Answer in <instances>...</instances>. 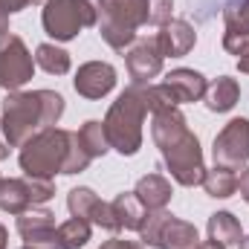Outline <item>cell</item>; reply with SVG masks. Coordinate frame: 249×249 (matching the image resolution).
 <instances>
[{"mask_svg": "<svg viewBox=\"0 0 249 249\" xmlns=\"http://www.w3.org/2000/svg\"><path fill=\"white\" fill-rule=\"evenodd\" d=\"M99 249H145V247H142V241H122V238H110V241H105Z\"/></svg>", "mask_w": 249, "mask_h": 249, "instance_id": "obj_29", "label": "cell"}, {"mask_svg": "<svg viewBox=\"0 0 249 249\" xmlns=\"http://www.w3.org/2000/svg\"><path fill=\"white\" fill-rule=\"evenodd\" d=\"M203 191L214 200H226L238 191V174L232 168H223V165H214V168H206L203 174Z\"/></svg>", "mask_w": 249, "mask_h": 249, "instance_id": "obj_21", "label": "cell"}, {"mask_svg": "<svg viewBox=\"0 0 249 249\" xmlns=\"http://www.w3.org/2000/svg\"><path fill=\"white\" fill-rule=\"evenodd\" d=\"M23 249H67L58 235V226H44L23 235Z\"/></svg>", "mask_w": 249, "mask_h": 249, "instance_id": "obj_25", "label": "cell"}, {"mask_svg": "<svg viewBox=\"0 0 249 249\" xmlns=\"http://www.w3.org/2000/svg\"><path fill=\"white\" fill-rule=\"evenodd\" d=\"M29 3H32V0H0V12L12 18V15H18V12H23Z\"/></svg>", "mask_w": 249, "mask_h": 249, "instance_id": "obj_28", "label": "cell"}, {"mask_svg": "<svg viewBox=\"0 0 249 249\" xmlns=\"http://www.w3.org/2000/svg\"><path fill=\"white\" fill-rule=\"evenodd\" d=\"M96 29L116 53H124L136 41L139 26H148V0H96Z\"/></svg>", "mask_w": 249, "mask_h": 249, "instance_id": "obj_5", "label": "cell"}, {"mask_svg": "<svg viewBox=\"0 0 249 249\" xmlns=\"http://www.w3.org/2000/svg\"><path fill=\"white\" fill-rule=\"evenodd\" d=\"M139 241L142 247H154V249H197L200 238L194 223L174 217L168 209H157L148 212L142 226H139Z\"/></svg>", "mask_w": 249, "mask_h": 249, "instance_id": "obj_7", "label": "cell"}, {"mask_svg": "<svg viewBox=\"0 0 249 249\" xmlns=\"http://www.w3.org/2000/svg\"><path fill=\"white\" fill-rule=\"evenodd\" d=\"M154 38H157V47H160L162 58H183L197 44L194 26L188 20H183V18H171L165 26H160V32Z\"/></svg>", "mask_w": 249, "mask_h": 249, "instance_id": "obj_16", "label": "cell"}, {"mask_svg": "<svg viewBox=\"0 0 249 249\" xmlns=\"http://www.w3.org/2000/svg\"><path fill=\"white\" fill-rule=\"evenodd\" d=\"M124 55V67H127V75H130V84H154V78L162 72V53L157 47V38L148 35V38H139L122 53Z\"/></svg>", "mask_w": 249, "mask_h": 249, "instance_id": "obj_11", "label": "cell"}, {"mask_svg": "<svg viewBox=\"0 0 249 249\" xmlns=\"http://www.w3.org/2000/svg\"><path fill=\"white\" fill-rule=\"evenodd\" d=\"M75 133H78V139H81L84 151H87L93 160H99V157H105V154L110 151V139H107L105 122H99V119H87V122L81 124Z\"/></svg>", "mask_w": 249, "mask_h": 249, "instance_id": "obj_22", "label": "cell"}, {"mask_svg": "<svg viewBox=\"0 0 249 249\" xmlns=\"http://www.w3.org/2000/svg\"><path fill=\"white\" fill-rule=\"evenodd\" d=\"M110 209H113V217H116V226L119 232H139L142 220H145V206L136 200L133 191H122L110 200Z\"/></svg>", "mask_w": 249, "mask_h": 249, "instance_id": "obj_19", "label": "cell"}, {"mask_svg": "<svg viewBox=\"0 0 249 249\" xmlns=\"http://www.w3.org/2000/svg\"><path fill=\"white\" fill-rule=\"evenodd\" d=\"M9 151H12V145L6 142V136H3V127H0V162L9 157Z\"/></svg>", "mask_w": 249, "mask_h": 249, "instance_id": "obj_32", "label": "cell"}, {"mask_svg": "<svg viewBox=\"0 0 249 249\" xmlns=\"http://www.w3.org/2000/svg\"><path fill=\"white\" fill-rule=\"evenodd\" d=\"M238 249H249V235H244V238H241V244H238Z\"/></svg>", "mask_w": 249, "mask_h": 249, "instance_id": "obj_36", "label": "cell"}, {"mask_svg": "<svg viewBox=\"0 0 249 249\" xmlns=\"http://www.w3.org/2000/svg\"><path fill=\"white\" fill-rule=\"evenodd\" d=\"M64 110H67L64 96L55 90H29V93L15 90L3 102V119H0L3 136L12 148H20L38 130L61 122Z\"/></svg>", "mask_w": 249, "mask_h": 249, "instance_id": "obj_3", "label": "cell"}, {"mask_svg": "<svg viewBox=\"0 0 249 249\" xmlns=\"http://www.w3.org/2000/svg\"><path fill=\"white\" fill-rule=\"evenodd\" d=\"M197 249H226V247H220L217 241H200V247Z\"/></svg>", "mask_w": 249, "mask_h": 249, "instance_id": "obj_35", "label": "cell"}, {"mask_svg": "<svg viewBox=\"0 0 249 249\" xmlns=\"http://www.w3.org/2000/svg\"><path fill=\"white\" fill-rule=\"evenodd\" d=\"M35 75V58L20 35L6 32L0 38V87L6 93L20 90Z\"/></svg>", "mask_w": 249, "mask_h": 249, "instance_id": "obj_9", "label": "cell"}, {"mask_svg": "<svg viewBox=\"0 0 249 249\" xmlns=\"http://www.w3.org/2000/svg\"><path fill=\"white\" fill-rule=\"evenodd\" d=\"M212 157L214 165L241 171L249 162V119H232L223 124V130L212 142Z\"/></svg>", "mask_w": 249, "mask_h": 249, "instance_id": "obj_10", "label": "cell"}, {"mask_svg": "<svg viewBox=\"0 0 249 249\" xmlns=\"http://www.w3.org/2000/svg\"><path fill=\"white\" fill-rule=\"evenodd\" d=\"M238 99H241V84L232 75L212 78L209 87H206V96H203V102H206V107L212 113H229L238 105Z\"/></svg>", "mask_w": 249, "mask_h": 249, "instance_id": "obj_17", "label": "cell"}, {"mask_svg": "<svg viewBox=\"0 0 249 249\" xmlns=\"http://www.w3.org/2000/svg\"><path fill=\"white\" fill-rule=\"evenodd\" d=\"M18 162H20V171L26 177L53 180L55 174H81V171H87L93 157L84 151L75 130L53 124V127L38 130L32 139H26L20 145Z\"/></svg>", "mask_w": 249, "mask_h": 249, "instance_id": "obj_2", "label": "cell"}, {"mask_svg": "<svg viewBox=\"0 0 249 249\" xmlns=\"http://www.w3.org/2000/svg\"><path fill=\"white\" fill-rule=\"evenodd\" d=\"M0 180H3V177H0Z\"/></svg>", "mask_w": 249, "mask_h": 249, "instance_id": "obj_38", "label": "cell"}, {"mask_svg": "<svg viewBox=\"0 0 249 249\" xmlns=\"http://www.w3.org/2000/svg\"><path fill=\"white\" fill-rule=\"evenodd\" d=\"M238 191H241V197L247 200V206H249V168H244L241 177H238Z\"/></svg>", "mask_w": 249, "mask_h": 249, "instance_id": "obj_30", "label": "cell"}, {"mask_svg": "<svg viewBox=\"0 0 249 249\" xmlns=\"http://www.w3.org/2000/svg\"><path fill=\"white\" fill-rule=\"evenodd\" d=\"M67 209H70L72 217H81V220H87V223L105 229V232H119L110 203H105L93 188H87V186L72 188V191L67 194Z\"/></svg>", "mask_w": 249, "mask_h": 249, "instance_id": "obj_12", "label": "cell"}, {"mask_svg": "<svg viewBox=\"0 0 249 249\" xmlns=\"http://www.w3.org/2000/svg\"><path fill=\"white\" fill-rule=\"evenodd\" d=\"M238 70H241V72H247V75H249V44L244 47V53L238 55Z\"/></svg>", "mask_w": 249, "mask_h": 249, "instance_id": "obj_31", "label": "cell"}, {"mask_svg": "<svg viewBox=\"0 0 249 249\" xmlns=\"http://www.w3.org/2000/svg\"><path fill=\"white\" fill-rule=\"evenodd\" d=\"M32 3H47V0H32Z\"/></svg>", "mask_w": 249, "mask_h": 249, "instance_id": "obj_37", "label": "cell"}, {"mask_svg": "<svg viewBox=\"0 0 249 249\" xmlns=\"http://www.w3.org/2000/svg\"><path fill=\"white\" fill-rule=\"evenodd\" d=\"M160 84L168 90V96H171V102L177 107L188 105V102H200L206 96V87H209L206 75L197 72V70H191V67H177V70L165 72V78Z\"/></svg>", "mask_w": 249, "mask_h": 249, "instance_id": "obj_14", "label": "cell"}, {"mask_svg": "<svg viewBox=\"0 0 249 249\" xmlns=\"http://www.w3.org/2000/svg\"><path fill=\"white\" fill-rule=\"evenodd\" d=\"M99 23L96 0H47L41 12V26L53 41H72L81 29Z\"/></svg>", "mask_w": 249, "mask_h": 249, "instance_id": "obj_6", "label": "cell"}, {"mask_svg": "<svg viewBox=\"0 0 249 249\" xmlns=\"http://www.w3.org/2000/svg\"><path fill=\"white\" fill-rule=\"evenodd\" d=\"M174 0H148V26H165L171 20Z\"/></svg>", "mask_w": 249, "mask_h": 249, "instance_id": "obj_27", "label": "cell"}, {"mask_svg": "<svg viewBox=\"0 0 249 249\" xmlns=\"http://www.w3.org/2000/svg\"><path fill=\"white\" fill-rule=\"evenodd\" d=\"M133 194L145 206V212H157V209H165L168 206V200H171L174 191H171V183L162 174H145V177L136 180Z\"/></svg>", "mask_w": 249, "mask_h": 249, "instance_id": "obj_18", "label": "cell"}, {"mask_svg": "<svg viewBox=\"0 0 249 249\" xmlns=\"http://www.w3.org/2000/svg\"><path fill=\"white\" fill-rule=\"evenodd\" d=\"M151 139L160 148L162 165L171 174L174 183L183 188H194L203 183L206 174V162H203V148L200 139L188 130V119L177 105L162 107L157 113H151Z\"/></svg>", "mask_w": 249, "mask_h": 249, "instance_id": "obj_1", "label": "cell"}, {"mask_svg": "<svg viewBox=\"0 0 249 249\" xmlns=\"http://www.w3.org/2000/svg\"><path fill=\"white\" fill-rule=\"evenodd\" d=\"M55 197V183L41 180V177H6L0 180V212L6 214H20L32 206H44L47 200Z\"/></svg>", "mask_w": 249, "mask_h": 249, "instance_id": "obj_8", "label": "cell"}, {"mask_svg": "<svg viewBox=\"0 0 249 249\" xmlns=\"http://www.w3.org/2000/svg\"><path fill=\"white\" fill-rule=\"evenodd\" d=\"M148 116V105L142 96V84H130L116 96V102L110 105L107 116L102 119L110 148L119 151L122 157H133L142 148V122Z\"/></svg>", "mask_w": 249, "mask_h": 249, "instance_id": "obj_4", "label": "cell"}, {"mask_svg": "<svg viewBox=\"0 0 249 249\" xmlns=\"http://www.w3.org/2000/svg\"><path fill=\"white\" fill-rule=\"evenodd\" d=\"M206 232H209V241H217L226 249L238 247L241 238H244V226L232 212H214L209 217V223H206Z\"/></svg>", "mask_w": 249, "mask_h": 249, "instance_id": "obj_20", "label": "cell"}, {"mask_svg": "<svg viewBox=\"0 0 249 249\" xmlns=\"http://www.w3.org/2000/svg\"><path fill=\"white\" fill-rule=\"evenodd\" d=\"M223 50L232 55H241L249 44V0H226L223 6Z\"/></svg>", "mask_w": 249, "mask_h": 249, "instance_id": "obj_15", "label": "cell"}, {"mask_svg": "<svg viewBox=\"0 0 249 249\" xmlns=\"http://www.w3.org/2000/svg\"><path fill=\"white\" fill-rule=\"evenodd\" d=\"M9 247V232H6V226L0 223V249H6Z\"/></svg>", "mask_w": 249, "mask_h": 249, "instance_id": "obj_34", "label": "cell"}, {"mask_svg": "<svg viewBox=\"0 0 249 249\" xmlns=\"http://www.w3.org/2000/svg\"><path fill=\"white\" fill-rule=\"evenodd\" d=\"M223 6H226V0H188V12L194 15L197 23L212 20L217 12H223Z\"/></svg>", "mask_w": 249, "mask_h": 249, "instance_id": "obj_26", "label": "cell"}, {"mask_svg": "<svg viewBox=\"0 0 249 249\" xmlns=\"http://www.w3.org/2000/svg\"><path fill=\"white\" fill-rule=\"evenodd\" d=\"M58 235H61L64 247L67 249H81L90 244V235H93V223L81 220V217H70L58 223Z\"/></svg>", "mask_w": 249, "mask_h": 249, "instance_id": "obj_24", "label": "cell"}, {"mask_svg": "<svg viewBox=\"0 0 249 249\" xmlns=\"http://www.w3.org/2000/svg\"><path fill=\"white\" fill-rule=\"evenodd\" d=\"M6 32H9V15H3V12H0V38H3Z\"/></svg>", "mask_w": 249, "mask_h": 249, "instance_id": "obj_33", "label": "cell"}, {"mask_svg": "<svg viewBox=\"0 0 249 249\" xmlns=\"http://www.w3.org/2000/svg\"><path fill=\"white\" fill-rule=\"evenodd\" d=\"M35 67H41L50 75H67L70 67H72V58H70L67 50L55 47V44H38V50H35Z\"/></svg>", "mask_w": 249, "mask_h": 249, "instance_id": "obj_23", "label": "cell"}, {"mask_svg": "<svg viewBox=\"0 0 249 249\" xmlns=\"http://www.w3.org/2000/svg\"><path fill=\"white\" fill-rule=\"evenodd\" d=\"M72 87H75L78 96H84L90 102L105 99L116 87V70L107 61H87L78 67V72L72 78Z\"/></svg>", "mask_w": 249, "mask_h": 249, "instance_id": "obj_13", "label": "cell"}]
</instances>
